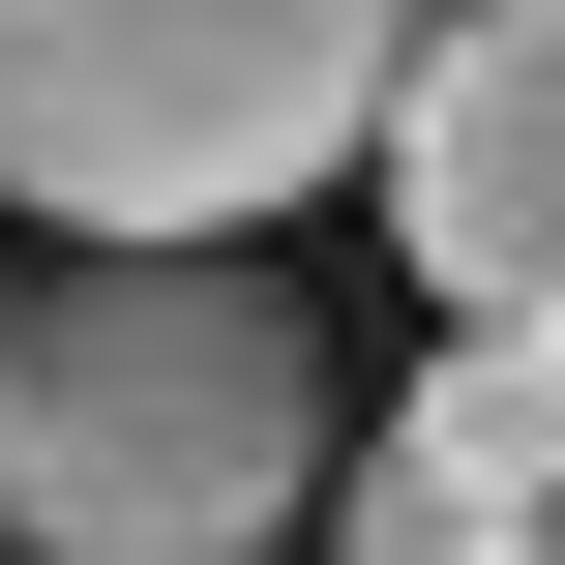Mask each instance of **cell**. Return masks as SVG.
<instances>
[{
	"instance_id": "cell-5",
	"label": "cell",
	"mask_w": 565,
	"mask_h": 565,
	"mask_svg": "<svg viewBox=\"0 0 565 565\" xmlns=\"http://www.w3.org/2000/svg\"><path fill=\"white\" fill-rule=\"evenodd\" d=\"M507 565H565V477H536V536H507Z\"/></svg>"
},
{
	"instance_id": "cell-4",
	"label": "cell",
	"mask_w": 565,
	"mask_h": 565,
	"mask_svg": "<svg viewBox=\"0 0 565 565\" xmlns=\"http://www.w3.org/2000/svg\"><path fill=\"white\" fill-rule=\"evenodd\" d=\"M536 536V477H507V447H447V417H387V447H358V565H507Z\"/></svg>"
},
{
	"instance_id": "cell-2",
	"label": "cell",
	"mask_w": 565,
	"mask_h": 565,
	"mask_svg": "<svg viewBox=\"0 0 565 565\" xmlns=\"http://www.w3.org/2000/svg\"><path fill=\"white\" fill-rule=\"evenodd\" d=\"M447 0H0V209L60 238H268L387 149Z\"/></svg>"
},
{
	"instance_id": "cell-1",
	"label": "cell",
	"mask_w": 565,
	"mask_h": 565,
	"mask_svg": "<svg viewBox=\"0 0 565 565\" xmlns=\"http://www.w3.org/2000/svg\"><path fill=\"white\" fill-rule=\"evenodd\" d=\"M328 507V328L268 298V238H89L60 298H0V536L30 565H238Z\"/></svg>"
},
{
	"instance_id": "cell-3",
	"label": "cell",
	"mask_w": 565,
	"mask_h": 565,
	"mask_svg": "<svg viewBox=\"0 0 565 565\" xmlns=\"http://www.w3.org/2000/svg\"><path fill=\"white\" fill-rule=\"evenodd\" d=\"M358 179H387V238H417L447 328H565V0H447Z\"/></svg>"
}]
</instances>
